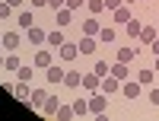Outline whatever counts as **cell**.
<instances>
[{
	"instance_id": "1",
	"label": "cell",
	"mask_w": 159,
	"mask_h": 121,
	"mask_svg": "<svg viewBox=\"0 0 159 121\" xmlns=\"http://www.w3.org/2000/svg\"><path fill=\"white\" fill-rule=\"evenodd\" d=\"M89 112L96 115V118L108 112V96H105L102 89H96V92H89Z\"/></svg>"
},
{
	"instance_id": "2",
	"label": "cell",
	"mask_w": 159,
	"mask_h": 121,
	"mask_svg": "<svg viewBox=\"0 0 159 121\" xmlns=\"http://www.w3.org/2000/svg\"><path fill=\"white\" fill-rule=\"evenodd\" d=\"M140 89H143V86H140V80H130V77L121 80V96H124V99H137V96H140Z\"/></svg>"
},
{
	"instance_id": "3",
	"label": "cell",
	"mask_w": 159,
	"mask_h": 121,
	"mask_svg": "<svg viewBox=\"0 0 159 121\" xmlns=\"http://www.w3.org/2000/svg\"><path fill=\"white\" fill-rule=\"evenodd\" d=\"M99 89L105 92V96H115V92H121V80H118V77H102V83H99Z\"/></svg>"
},
{
	"instance_id": "4",
	"label": "cell",
	"mask_w": 159,
	"mask_h": 121,
	"mask_svg": "<svg viewBox=\"0 0 159 121\" xmlns=\"http://www.w3.org/2000/svg\"><path fill=\"white\" fill-rule=\"evenodd\" d=\"M76 48H80V54H96V48H99V38L96 35H83L76 42Z\"/></svg>"
},
{
	"instance_id": "5",
	"label": "cell",
	"mask_w": 159,
	"mask_h": 121,
	"mask_svg": "<svg viewBox=\"0 0 159 121\" xmlns=\"http://www.w3.org/2000/svg\"><path fill=\"white\" fill-rule=\"evenodd\" d=\"M32 64H35V67H45V70H48V67L54 64V58H51V51H48V48H38L35 54H32Z\"/></svg>"
},
{
	"instance_id": "6",
	"label": "cell",
	"mask_w": 159,
	"mask_h": 121,
	"mask_svg": "<svg viewBox=\"0 0 159 121\" xmlns=\"http://www.w3.org/2000/svg\"><path fill=\"white\" fill-rule=\"evenodd\" d=\"M111 19H115L118 26H127L130 19H134V13H130V7L124 3V7H118V10H111Z\"/></svg>"
},
{
	"instance_id": "7",
	"label": "cell",
	"mask_w": 159,
	"mask_h": 121,
	"mask_svg": "<svg viewBox=\"0 0 159 121\" xmlns=\"http://www.w3.org/2000/svg\"><path fill=\"white\" fill-rule=\"evenodd\" d=\"M57 54H61V61H67V64H70V61H76V58H80V48H76V45H70V42H64V45L57 48Z\"/></svg>"
},
{
	"instance_id": "8",
	"label": "cell",
	"mask_w": 159,
	"mask_h": 121,
	"mask_svg": "<svg viewBox=\"0 0 159 121\" xmlns=\"http://www.w3.org/2000/svg\"><path fill=\"white\" fill-rule=\"evenodd\" d=\"M25 102H29V109H42V105L48 102V89H32V96Z\"/></svg>"
},
{
	"instance_id": "9",
	"label": "cell",
	"mask_w": 159,
	"mask_h": 121,
	"mask_svg": "<svg viewBox=\"0 0 159 121\" xmlns=\"http://www.w3.org/2000/svg\"><path fill=\"white\" fill-rule=\"evenodd\" d=\"M99 83H102V77H99L96 70H89V73H83V83H80V86L89 89V92H96V89H99Z\"/></svg>"
},
{
	"instance_id": "10",
	"label": "cell",
	"mask_w": 159,
	"mask_h": 121,
	"mask_svg": "<svg viewBox=\"0 0 159 121\" xmlns=\"http://www.w3.org/2000/svg\"><path fill=\"white\" fill-rule=\"evenodd\" d=\"M19 45H22V38H19V32H13V29H7V32H3V48H7V51H16Z\"/></svg>"
},
{
	"instance_id": "11",
	"label": "cell",
	"mask_w": 159,
	"mask_h": 121,
	"mask_svg": "<svg viewBox=\"0 0 159 121\" xmlns=\"http://www.w3.org/2000/svg\"><path fill=\"white\" fill-rule=\"evenodd\" d=\"M137 54H140V48H137V45H127V48H118V61H124V64H130V61H137Z\"/></svg>"
},
{
	"instance_id": "12",
	"label": "cell",
	"mask_w": 159,
	"mask_h": 121,
	"mask_svg": "<svg viewBox=\"0 0 159 121\" xmlns=\"http://www.w3.org/2000/svg\"><path fill=\"white\" fill-rule=\"evenodd\" d=\"M108 73H111V77H118V80H127V77H130V64H124V61H115Z\"/></svg>"
},
{
	"instance_id": "13",
	"label": "cell",
	"mask_w": 159,
	"mask_h": 121,
	"mask_svg": "<svg viewBox=\"0 0 159 121\" xmlns=\"http://www.w3.org/2000/svg\"><path fill=\"white\" fill-rule=\"evenodd\" d=\"M13 96L25 102V99L32 96V89H29V83H25V80H16V83H13Z\"/></svg>"
},
{
	"instance_id": "14",
	"label": "cell",
	"mask_w": 159,
	"mask_h": 121,
	"mask_svg": "<svg viewBox=\"0 0 159 121\" xmlns=\"http://www.w3.org/2000/svg\"><path fill=\"white\" fill-rule=\"evenodd\" d=\"M25 32H29V45H45V38H48V32L38 29V26H32V29H25Z\"/></svg>"
},
{
	"instance_id": "15",
	"label": "cell",
	"mask_w": 159,
	"mask_h": 121,
	"mask_svg": "<svg viewBox=\"0 0 159 121\" xmlns=\"http://www.w3.org/2000/svg\"><path fill=\"white\" fill-rule=\"evenodd\" d=\"M80 83H83V73H80V70H67V73H64V86L76 89Z\"/></svg>"
},
{
	"instance_id": "16",
	"label": "cell",
	"mask_w": 159,
	"mask_h": 121,
	"mask_svg": "<svg viewBox=\"0 0 159 121\" xmlns=\"http://www.w3.org/2000/svg\"><path fill=\"white\" fill-rule=\"evenodd\" d=\"M73 22V10L70 7H61L57 10V29H64V26H70Z\"/></svg>"
},
{
	"instance_id": "17",
	"label": "cell",
	"mask_w": 159,
	"mask_h": 121,
	"mask_svg": "<svg viewBox=\"0 0 159 121\" xmlns=\"http://www.w3.org/2000/svg\"><path fill=\"white\" fill-rule=\"evenodd\" d=\"M96 38H99V42H105V45H111L115 38H118V32L111 29V26H102V29H99V35H96Z\"/></svg>"
},
{
	"instance_id": "18",
	"label": "cell",
	"mask_w": 159,
	"mask_h": 121,
	"mask_svg": "<svg viewBox=\"0 0 159 121\" xmlns=\"http://www.w3.org/2000/svg\"><path fill=\"white\" fill-rule=\"evenodd\" d=\"M64 73H67V70H61L57 64H51L48 67V83H64Z\"/></svg>"
},
{
	"instance_id": "19",
	"label": "cell",
	"mask_w": 159,
	"mask_h": 121,
	"mask_svg": "<svg viewBox=\"0 0 159 121\" xmlns=\"http://www.w3.org/2000/svg\"><path fill=\"white\" fill-rule=\"evenodd\" d=\"M16 22H19V29H32V26H35V19H32V10H22L19 16H16Z\"/></svg>"
},
{
	"instance_id": "20",
	"label": "cell",
	"mask_w": 159,
	"mask_h": 121,
	"mask_svg": "<svg viewBox=\"0 0 159 121\" xmlns=\"http://www.w3.org/2000/svg\"><path fill=\"white\" fill-rule=\"evenodd\" d=\"M57 109H61V99H57V96H48V102L42 105L45 115H57Z\"/></svg>"
},
{
	"instance_id": "21",
	"label": "cell",
	"mask_w": 159,
	"mask_h": 121,
	"mask_svg": "<svg viewBox=\"0 0 159 121\" xmlns=\"http://www.w3.org/2000/svg\"><path fill=\"white\" fill-rule=\"evenodd\" d=\"M45 45H51V48H61V45H64V32H61V29H54V32H48V38H45Z\"/></svg>"
},
{
	"instance_id": "22",
	"label": "cell",
	"mask_w": 159,
	"mask_h": 121,
	"mask_svg": "<svg viewBox=\"0 0 159 121\" xmlns=\"http://www.w3.org/2000/svg\"><path fill=\"white\" fill-rule=\"evenodd\" d=\"M99 19H83V35H99Z\"/></svg>"
},
{
	"instance_id": "23",
	"label": "cell",
	"mask_w": 159,
	"mask_h": 121,
	"mask_svg": "<svg viewBox=\"0 0 159 121\" xmlns=\"http://www.w3.org/2000/svg\"><path fill=\"white\" fill-rule=\"evenodd\" d=\"M124 29H127V35H130V38H140V32H143V26H140V19H130V22L124 26Z\"/></svg>"
},
{
	"instance_id": "24",
	"label": "cell",
	"mask_w": 159,
	"mask_h": 121,
	"mask_svg": "<svg viewBox=\"0 0 159 121\" xmlns=\"http://www.w3.org/2000/svg\"><path fill=\"white\" fill-rule=\"evenodd\" d=\"M19 64H22V61H19L16 54H13V51H7V61H3V70H19Z\"/></svg>"
},
{
	"instance_id": "25",
	"label": "cell",
	"mask_w": 159,
	"mask_h": 121,
	"mask_svg": "<svg viewBox=\"0 0 159 121\" xmlns=\"http://www.w3.org/2000/svg\"><path fill=\"white\" fill-rule=\"evenodd\" d=\"M153 77H156V70H137V80H140V86H150V83H153Z\"/></svg>"
},
{
	"instance_id": "26",
	"label": "cell",
	"mask_w": 159,
	"mask_h": 121,
	"mask_svg": "<svg viewBox=\"0 0 159 121\" xmlns=\"http://www.w3.org/2000/svg\"><path fill=\"white\" fill-rule=\"evenodd\" d=\"M32 67H35V64H19V70H16L19 80H25V83H29V80H32Z\"/></svg>"
},
{
	"instance_id": "27",
	"label": "cell",
	"mask_w": 159,
	"mask_h": 121,
	"mask_svg": "<svg viewBox=\"0 0 159 121\" xmlns=\"http://www.w3.org/2000/svg\"><path fill=\"white\" fill-rule=\"evenodd\" d=\"M73 115H76V112H73V105H61V109H57V118H61V121H70Z\"/></svg>"
},
{
	"instance_id": "28",
	"label": "cell",
	"mask_w": 159,
	"mask_h": 121,
	"mask_svg": "<svg viewBox=\"0 0 159 121\" xmlns=\"http://www.w3.org/2000/svg\"><path fill=\"white\" fill-rule=\"evenodd\" d=\"M153 38H156V29H153V26H143V32H140V42H153Z\"/></svg>"
},
{
	"instance_id": "29",
	"label": "cell",
	"mask_w": 159,
	"mask_h": 121,
	"mask_svg": "<svg viewBox=\"0 0 159 121\" xmlns=\"http://www.w3.org/2000/svg\"><path fill=\"white\" fill-rule=\"evenodd\" d=\"M13 10H16V7H10L7 0H3V3H0V19H3V22H7V19H13Z\"/></svg>"
},
{
	"instance_id": "30",
	"label": "cell",
	"mask_w": 159,
	"mask_h": 121,
	"mask_svg": "<svg viewBox=\"0 0 159 121\" xmlns=\"http://www.w3.org/2000/svg\"><path fill=\"white\" fill-rule=\"evenodd\" d=\"M73 112H76V115H86V112H89V99H76V102H73Z\"/></svg>"
},
{
	"instance_id": "31",
	"label": "cell",
	"mask_w": 159,
	"mask_h": 121,
	"mask_svg": "<svg viewBox=\"0 0 159 121\" xmlns=\"http://www.w3.org/2000/svg\"><path fill=\"white\" fill-rule=\"evenodd\" d=\"M92 70H96L99 77H108V70H111V67H108V61H96V67H92Z\"/></svg>"
},
{
	"instance_id": "32",
	"label": "cell",
	"mask_w": 159,
	"mask_h": 121,
	"mask_svg": "<svg viewBox=\"0 0 159 121\" xmlns=\"http://www.w3.org/2000/svg\"><path fill=\"white\" fill-rule=\"evenodd\" d=\"M86 7H89V13H102L105 10V0H86Z\"/></svg>"
},
{
	"instance_id": "33",
	"label": "cell",
	"mask_w": 159,
	"mask_h": 121,
	"mask_svg": "<svg viewBox=\"0 0 159 121\" xmlns=\"http://www.w3.org/2000/svg\"><path fill=\"white\" fill-rule=\"evenodd\" d=\"M118 7H124V0H105V10H108V13L118 10Z\"/></svg>"
},
{
	"instance_id": "34",
	"label": "cell",
	"mask_w": 159,
	"mask_h": 121,
	"mask_svg": "<svg viewBox=\"0 0 159 121\" xmlns=\"http://www.w3.org/2000/svg\"><path fill=\"white\" fill-rule=\"evenodd\" d=\"M147 96H150V102H153V105H159V86H153Z\"/></svg>"
},
{
	"instance_id": "35",
	"label": "cell",
	"mask_w": 159,
	"mask_h": 121,
	"mask_svg": "<svg viewBox=\"0 0 159 121\" xmlns=\"http://www.w3.org/2000/svg\"><path fill=\"white\" fill-rule=\"evenodd\" d=\"M48 7L51 10H61V7H67V0H48Z\"/></svg>"
},
{
	"instance_id": "36",
	"label": "cell",
	"mask_w": 159,
	"mask_h": 121,
	"mask_svg": "<svg viewBox=\"0 0 159 121\" xmlns=\"http://www.w3.org/2000/svg\"><path fill=\"white\" fill-rule=\"evenodd\" d=\"M83 3H86V0H67V7H70V10H80Z\"/></svg>"
},
{
	"instance_id": "37",
	"label": "cell",
	"mask_w": 159,
	"mask_h": 121,
	"mask_svg": "<svg viewBox=\"0 0 159 121\" xmlns=\"http://www.w3.org/2000/svg\"><path fill=\"white\" fill-rule=\"evenodd\" d=\"M150 48H153V54H159V35H156L153 42H150Z\"/></svg>"
},
{
	"instance_id": "38",
	"label": "cell",
	"mask_w": 159,
	"mask_h": 121,
	"mask_svg": "<svg viewBox=\"0 0 159 121\" xmlns=\"http://www.w3.org/2000/svg\"><path fill=\"white\" fill-rule=\"evenodd\" d=\"M29 3H32V10H35V7H48V0H29Z\"/></svg>"
},
{
	"instance_id": "39",
	"label": "cell",
	"mask_w": 159,
	"mask_h": 121,
	"mask_svg": "<svg viewBox=\"0 0 159 121\" xmlns=\"http://www.w3.org/2000/svg\"><path fill=\"white\" fill-rule=\"evenodd\" d=\"M7 3H10V7H22V0H7Z\"/></svg>"
},
{
	"instance_id": "40",
	"label": "cell",
	"mask_w": 159,
	"mask_h": 121,
	"mask_svg": "<svg viewBox=\"0 0 159 121\" xmlns=\"http://www.w3.org/2000/svg\"><path fill=\"white\" fill-rule=\"evenodd\" d=\"M153 70H156V73H159V54H156V64H153Z\"/></svg>"
},
{
	"instance_id": "41",
	"label": "cell",
	"mask_w": 159,
	"mask_h": 121,
	"mask_svg": "<svg viewBox=\"0 0 159 121\" xmlns=\"http://www.w3.org/2000/svg\"><path fill=\"white\" fill-rule=\"evenodd\" d=\"M124 3H127V7H134V3H137V0H124Z\"/></svg>"
},
{
	"instance_id": "42",
	"label": "cell",
	"mask_w": 159,
	"mask_h": 121,
	"mask_svg": "<svg viewBox=\"0 0 159 121\" xmlns=\"http://www.w3.org/2000/svg\"><path fill=\"white\" fill-rule=\"evenodd\" d=\"M3 61H7V58H3V54H0V70H3Z\"/></svg>"
},
{
	"instance_id": "43",
	"label": "cell",
	"mask_w": 159,
	"mask_h": 121,
	"mask_svg": "<svg viewBox=\"0 0 159 121\" xmlns=\"http://www.w3.org/2000/svg\"><path fill=\"white\" fill-rule=\"evenodd\" d=\"M0 48H3V35H0Z\"/></svg>"
},
{
	"instance_id": "44",
	"label": "cell",
	"mask_w": 159,
	"mask_h": 121,
	"mask_svg": "<svg viewBox=\"0 0 159 121\" xmlns=\"http://www.w3.org/2000/svg\"><path fill=\"white\" fill-rule=\"evenodd\" d=\"M0 3H3V0H0Z\"/></svg>"
}]
</instances>
